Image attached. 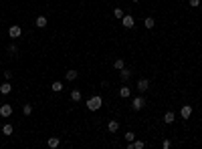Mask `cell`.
<instances>
[{
  "mask_svg": "<svg viewBox=\"0 0 202 149\" xmlns=\"http://www.w3.org/2000/svg\"><path fill=\"white\" fill-rule=\"evenodd\" d=\"M113 67H115V69H117V71H121V69H123V67H125V63H123V61H121V58H117L115 63H113Z\"/></svg>",
  "mask_w": 202,
  "mask_h": 149,
  "instance_id": "603a6c76",
  "label": "cell"
},
{
  "mask_svg": "<svg viewBox=\"0 0 202 149\" xmlns=\"http://www.w3.org/2000/svg\"><path fill=\"white\" fill-rule=\"evenodd\" d=\"M148 89H150V81H148V79H140V81H138V91L146 93Z\"/></svg>",
  "mask_w": 202,
  "mask_h": 149,
  "instance_id": "5b68a950",
  "label": "cell"
},
{
  "mask_svg": "<svg viewBox=\"0 0 202 149\" xmlns=\"http://www.w3.org/2000/svg\"><path fill=\"white\" fill-rule=\"evenodd\" d=\"M10 91H12V85H10V83H2V85H0V93H2V95H8Z\"/></svg>",
  "mask_w": 202,
  "mask_h": 149,
  "instance_id": "9c48e42d",
  "label": "cell"
},
{
  "mask_svg": "<svg viewBox=\"0 0 202 149\" xmlns=\"http://www.w3.org/2000/svg\"><path fill=\"white\" fill-rule=\"evenodd\" d=\"M22 113H24V115H26V117H29L30 113H33V105H29V103H26V105L22 107Z\"/></svg>",
  "mask_w": 202,
  "mask_h": 149,
  "instance_id": "7402d4cb",
  "label": "cell"
},
{
  "mask_svg": "<svg viewBox=\"0 0 202 149\" xmlns=\"http://www.w3.org/2000/svg\"><path fill=\"white\" fill-rule=\"evenodd\" d=\"M121 24H123L125 28H134V16L131 14H123V18H121Z\"/></svg>",
  "mask_w": 202,
  "mask_h": 149,
  "instance_id": "3957f363",
  "label": "cell"
},
{
  "mask_svg": "<svg viewBox=\"0 0 202 149\" xmlns=\"http://www.w3.org/2000/svg\"><path fill=\"white\" fill-rule=\"evenodd\" d=\"M8 53L16 54V53H18V47H16V44H10V47H8Z\"/></svg>",
  "mask_w": 202,
  "mask_h": 149,
  "instance_id": "d4e9b609",
  "label": "cell"
},
{
  "mask_svg": "<svg viewBox=\"0 0 202 149\" xmlns=\"http://www.w3.org/2000/svg\"><path fill=\"white\" fill-rule=\"evenodd\" d=\"M119 75H121V81H130V77H131V69H125V67H123Z\"/></svg>",
  "mask_w": 202,
  "mask_h": 149,
  "instance_id": "ba28073f",
  "label": "cell"
},
{
  "mask_svg": "<svg viewBox=\"0 0 202 149\" xmlns=\"http://www.w3.org/2000/svg\"><path fill=\"white\" fill-rule=\"evenodd\" d=\"M77 75H79L77 71H67V75H65V77H67V81H75V79H77Z\"/></svg>",
  "mask_w": 202,
  "mask_h": 149,
  "instance_id": "2e32d148",
  "label": "cell"
},
{
  "mask_svg": "<svg viewBox=\"0 0 202 149\" xmlns=\"http://www.w3.org/2000/svg\"><path fill=\"white\" fill-rule=\"evenodd\" d=\"M131 107H134V111H140V109H144L146 107V99L144 97H134V103H131Z\"/></svg>",
  "mask_w": 202,
  "mask_h": 149,
  "instance_id": "7a4b0ae2",
  "label": "cell"
},
{
  "mask_svg": "<svg viewBox=\"0 0 202 149\" xmlns=\"http://www.w3.org/2000/svg\"><path fill=\"white\" fill-rule=\"evenodd\" d=\"M125 139H127V141H134V139H135L134 131H127V133H125Z\"/></svg>",
  "mask_w": 202,
  "mask_h": 149,
  "instance_id": "cb8c5ba5",
  "label": "cell"
},
{
  "mask_svg": "<svg viewBox=\"0 0 202 149\" xmlns=\"http://www.w3.org/2000/svg\"><path fill=\"white\" fill-rule=\"evenodd\" d=\"M10 115H12V107L8 103H4V105L0 107V117H10Z\"/></svg>",
  "mask_w": 202,
  "mask_h": 149,
  "instance_id": "277c9868",
  "label": "cell"
},
{
  "mask_svg": "<svg viewBox=\"0 0 202 149\" xmlns=\"http://www.w3.org/2000/svg\"><path fill=\"white\" fill-rule=\"evenodd\" d=\"M101 105H103V99H101V95H93L89 101H87V109L89 111H97L101 109Z\"/></svg>",
  "mask_w": 202,
  "mask_h": 149,
  "instance_id": "6da1fadb",
  "label": "cell"
},
{
  "mask_svg": "<svg viewBox=\"0 0 202 149\" xmlns=\"http://www.w3.org/2000/svg\"><path fill=\"white\" fill-rule=\"evenodd\" d=\"M131 145H134V149H144L146 147V143H144V141H131Z\"/></svg>",
  "mask_w": 202,
  "mask_h": 149,
  "instance_id": "44dd1931",
  "label": "cell"
},
{
  "mask_svg": "<svg viewBox=\"0 0 202 149\" xmlns=\"http://www.w3.org/2000/svg\"><path fill=\"white\" fill-rule=\"evenodd\" d=\"M59 143H61V139H59V137H51V139L47 141V145L51 149H55V147H59Z\"/></svg>",
  "mask_w": 202,
  "mask_h": 149,
  "instance_id": "8fae6325",
  "label": "cell"
},
{
  "mask_svg": "<svg viewBox=\"0 0 202 149\" xmlns=\"http://www.w3.org/2000/svg\"><path fill=\"white\" fill-rule=\"evenodd\" d=\"M113 16H115L117 20H121V18H123V10H121L119 6H117V8H113Z\"/></svg>",
  "mask_w": 202,
  "mask_h": 149,
  "instance_id": "e0dca14e",
  "label": "cell"
},
{
  "mask_svg": "<svg viewBox=\"0 0 202 149\" xmlns=\"http://www.w3.org/2000/svg\"><path fill=\"white\" fill-rule=\"evenodd\" d=\"M170 145H172V143H170V139H164L162 141V147L164 149H170Z\"/></svg>",
  "mask_w": 202,
  "mask_h": 149,
  "instance_id": "484cf974",
  "label": "cell"
},
{
  "mask_svg": "<svg viewBox=\"0 0 202 149\" xmlns=\"http://www.w3.org/2000/svg\"><path fill=\"white\" fill-rule=\"evenodd\" d=\"M107 129H109V133H117V129H119V123H117V121H109Z\"/></svg>",
  "mask_w": 202,
  "mask_h": 149,
  "instance_id": "7c38bea8",
  "label": "cell"
},
{
  "mask_svg": "<svg viewBox=\"0 0 202 149\" xmlns=\"http://www.w3.org/2000/svg\"><path fill=\"white\" fill-rule=\"evenodd\" d=\"M20 32H22V30H20V26H18V24L10 26V30H8V34L12 36V39H18V36H20Z\"/></svg>",
  "mask_w": 202,
  "mask_h": 149,
  "instance_id": "52a82bcc",
  "label": "cell"
},
{
  "mask_svg": "<svg viewBox=\"0 0 202 149\" xmlns=\"http://www.w3.org/2000/svg\"><path fill=\"white\" fill-rule=\"evenodd\" d=\"M200 8H202V2H200Z\"/></svg>",
  "mask_w": 202,
  "mask_h": 149,
  "instance_id": "83f0119b",
  "label": "cell"
},
{
  "mask_svg": "<svg viewBox=\"0 0 202 149\" xmlns=\"http://www.w3.org/2000/svg\"><path fill=\"white\" fill-rule=\"evenodd\" d=\"M190 2V6H200V0H188Z\"/></svg>",
  "mask_w": 202,
  "mask_h": 149,
  "instance_id": "4316f807",
  "label": "cell"
},
{
  "mask_svg": "<svg viewBox=\"0 0 202 149\" xmlns=\"http://www.w3.org/2000/svg\"><path fill=\"white\" fill-rule=\"evenodd\" d=\"M12 131H14L12 125H4V127H2V133H4V135H12Z\"/></svg>",
  "mask_w": 202,
  "mask_h": 149,
  "instance_id": "ffe728a7",
  "label": "cell"
},
{
  "mask_svg": "<svg viewBox=\"0 0 202 149\" xmlns=\"http://www.w3.org/2000/svg\"><path fill=\"white\" fill-rule=\"evenodd\" d=\"M71 99H73L75 103H79V101H81V91H73V93H71Z\"/></svg>",
  "mask_w": 202,
  "mask_h": 149,
  "instance_id": "d6986e66",
  "label": "cell"
},
{
  "mask_svg": "<svg viewBox=\"0 0 202 149\" xmlns=\"http://www.w3.org/2000/svg\"><path fill=\"white\" fill-rule=\"evenodd\" d=\"M130 95H131L130 87H121V89H119V97H123V99H127Z\"/></svg>",
  "mask_w": 202,
  "mask_h": 149,
  "instance_id": "5bb4252c",
  "label": "cell"
},
{
  "mask_svg": "<svg viewBox=\"0 0 202 149\" xmlns=\"http://www.w3.org/2000/svg\"><path fill=\"white\" fill-rule=\"evenodd\" d=\"M180 115H182V119H190V115H192V107L184 105L182 109H180Z\"/></svg>",
  "mask_w": 202,
  "mask_h": 149,
  "instance_id": "8992f818",
  "label": "cell"
},
{
  "mask_svg": "<svg viewBox=\"0 0 202 149\" xmlns=\"http://www.w3.org/2000/svg\"><path fill=\"white\" fill-rule=\"evenodd\" d=\"M37 26H39V28H45V26H47V18H45V16H37Z\"/></svg>",
  "mask_w": 202,
  "mask_h": 149,
  "instance_id": "9a60e30c",
  "label": "cell"
},
{
  "mask_svg": "<svg viewBox=\"0 0 202 149\" xmlns=\"http://www.w3.org/2000/svg\"><path fill=\"white\" fill-rule=\"evenodd\" d=\"M53 91H55V93H61V91H63V83H61V81H55V83H53Z\"/></svg>",
  "mask_w": 202,
  "mask_h": 149,
  "instance_id": "ac0fdd59",
  "label": "cell"
},
{
  "mask_svg": "<svg viewBox=\"0 0 202 149\" xmlns=\"http://www.w3.org/2000/svg\"><path fill=\"white\" fill-rule=\"evenodd\" d=\"M174 121H176V115H174L172 111H168V113H166V115H164V123H174Z\"/></svg>",
  "mask_w": 202,
  "mask_h": 149,
  "instance_id": "30bf717a",
  "label": "cell"
},
{
  "mask_svg": "<svg viewBox=\"0 0 202 149\" xmlns=\"http://www.w3.org/2000/svg\"><path fill=\"white\" fill-rule=\"evenodd\" d=\"M144 26H146L148 30H150V28H154V26H156V20L152 18V16H148V18L144 20Z\"/></svg>",
  "mask_w": 202,
  "mask_h": 149,
  "instance_id": "4fadbf2b",
  "label": "cell"
}]
</instances>
